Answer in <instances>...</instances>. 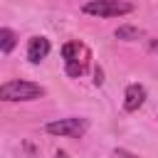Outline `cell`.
<instances>
[{"label":"cell","instance_id":"cell-4","mask_svg":"<svg viewBox=\"0 0 158 158\" xmlns=\"http://www.w3.org/2000/svg\"><path fill=\"white\" fill-rule=\"evenodd\" d=\"M143 101H146V86L143 84H128L123 91V109L128 114H133L143 106Z\"/></svg>","mask_w":158,"mask_h":158},{"label":"cell","instance_id":"cell-1","mask_svg":"<svg viewBox=\"0 0 158 158\" xmlns=\"http://www.w3.org/2000/svg\"><path fill=\"white\" fill-rule=\"evenodd\" d=\"M44 96V86L27 81V79H12L0 86V99L2 101H35Z\"/></svg>","mask_w":158,"mask_h":158},{"label":"cell","instance_id":"cell-10","mask_svg":"<svg viewBox=\"0 0 158 158\" xmlns=\"http://www.w3.org/2000/svg\"><path fill=\"white\" fill-rule=\"evenodd\" d=\"M94 77H96V79H94V84H96V86H101V81H104V79H101V69H96V74H94Z\"/></svg>","mask_w":158,"mask_h":158},{"label":"cell","instance_id":"cell-8","mask_svg":"<svg viewBox=\"0 0 158 158\" xmlns=\"http://www.w3.org/2000/svg\"><path fill=\"white\" fill-rule=\"evenodd\" d=\"M79 52H84V47H81L79 42H67V44L62 47V57H64V62H67V64L79 62Z\"/></svg>","mask_w":158,"mask_h":158},{"label":"cell","instance_id":"cell-2","mask_svg":"<svg viewBox=\"0 0 158 158\" xmlns=\"http://www.w3.org/2000/svg\"><path fill=\"white\" fill-rule=\"evenodd\" d=\"M81 10L94 17H121V15L133 12L136 7L133 2H126V0H89L81 5Z\"/></svg>","mask_w":158,"mask_h":158},{"label":"cell","instance_id":"cell-7","mask_svg":"<svg viewBox=\"0 0 158 158\" xmlns=\"http://www.w3.org/2000/svg\"><path fill=\"white\" fill-rule=\"evenodd\" d=\"M116 37L118 40H126V42H133V40H141L143 37V30L141 27H133V25H121L116 30Z\"/></svg>","mask_w":158,"mask_h":158},{"label":"cell","instance_id":"cell-5","mask_svg":"<svg viewBox=\"0 0 158 158\" xmlns=\"http://www.w3.org/2000/svg\"><path fill=\"white\" fill-rule=\"evenodd\" d=\"M49 49H52V44H49L47 37H30V42H27V59L32 64H40L42 59H47Z\"/></svg>","mask_w":158,"mask_h":158},{"label":"cell","instance_id":"cell-9","mask_svg":"<svg viewBox=\"0 0 158 158\" xmlns=\"http://www.w3.org/2000/svg\"><path fill=\"white\" fill-rule=\"evenodd\" d=\"M114 158H138V156H133V153L126 151V148H116V151H114Z\"/></svg>","mask_w":158,"mask_h":158},{"label":"cell","instance_id":"cell-12","mask_svg":"<svg viewBox=\"0 0 158 158\" xmlns=\"http://www.w3.org/2000/svg\"><path fill=\"white\" fill-rule=\"evenodd\" d=\"M54 158H69V156H67L64 151H57V156H54Z\"/></svg>","mask_w":158,"mask_h":158},{"label":"cell","instance_id":"cell-11","mask_svg":"<svg viewBox=\"0 0 158 158\" xmlns=\"http://www.w3.org/2000/svg\"><path fill=\"white\" fill-rule=\"evenodd\" d=\"M148 49H151V52H158V40H151V42H148Z\"/></svg>","mask_w":158,"mask_h":158},{"label":"cell","instance_id":"cell-6","mask_svg":"<svg viewBox=\"0 0 158 158\" xmlns=\"http://www.w3.org/2000/svg\"><path fill=\"white\" fill-rule=\"evenodd\" d=\"M17 44V35L10 30V27H0V52L2 54H10Z\"/></svg>","mask_w":158,"mask_h":158},{"label":"cell","instance_id":"cell-3","mask_svg":"<svg viewBox=\"0 0 158 158\" xmlns=\"http://www.w3.org/2000/svg\"><path fill=\"white\" fill-rule=\"evenodd\" d=\"M89 128V121L86 118H79V116H69V118H57V121H49L44 126L47 133L52 136H59V138H79L84 136Z\"/></svg>","mask_w":158,"mask_h":158}]
</instances>
